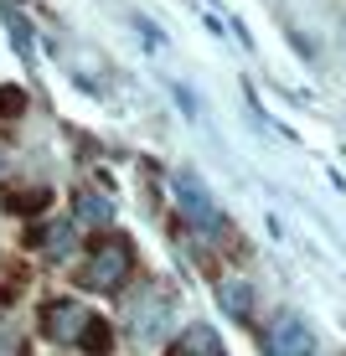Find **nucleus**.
Wrapping results in <instances>:
<instances>
[{"mask_svg":"<svg viewBox=\"0 0 346 356\" xmlns=\"http://www.w3.org/2000/svg\"><path fill=\"white\" fill-rule=\"evenodd\" d=\"M253 284L249 279H217V305H222V315L228 321H238V325H249L253 321Z\"/></svg>","mask_w":346,"mask_h":356,"instance_id":"nucleus-8","label":"nucleus"},{"mask_svg":"<svg viewBox=\"0 0 346 356\" xmlns=\"http://www.w3.org/2000/svg\"><path fill=\"white\" fill-rule=\"evenodd\" d=\"M88 315H93V310H88L83 300H47L42 310H36V325H42V336L57 341V346H78Z\"/></svg>","mask_w":346,"mask_h":356,"instance_id":"nucleus-5","label":"nucleus"},{"mask_svg":"<svg viewBox=\"0 0 346 356\" xmlns=\"http://www.w3.org/2000/svg\"><path fill=\"white\" fill-rule=\"evenodd\" d=\"M258 341H264V356H315V330L294 310H279Z\"/></svg>","mask_w":346,"mask_h":356,"instance_id":"nucleus-4","label":"nucleus"},{"mask_svg":"<svg viewBox=\"0 0 346 356\" xmlns=\"http://www.w3.org/2000/svg\"><path fill=\"white\" fill-rule=\"evenodd\" d=\"M171 356H222V341H217L212 325H187L181 341L171 346Z\"/></svg>","mask_w":346,"mask_h":356,"instance_id":"nucleus-10","label":"nucleus"},{"mask_svg":"<svg viewBox=\"0 0 346 356\" xmlns=\"http://www.w3.org/2000/svg\"><path fill=\"white\" fill-rule=\"evenodd\" d=\"M171 196H176L181 217H187V222L202 232V238H228V217L217 212L212 191L196 181V170H176V176H171Z\"/></svg>","mask_w":346,"mask_h":356,"instance_id":"nucleus-3","label":"nucleus"},{"mask_svg":"<svg viewBox=\"0 0 346 356\" xmlns=\"http://www.w3.org/2000/svg\"><path fill=\"white\" fill-rule=\"evenodd\" d=\"M129 274H134V243L129 238H104L78 264V284L88 294H119Z\"/></svg>","mask_w":346,"mask_h":356,"instance_id":"nucleus-2","label":"nucleus"},{"mask_svg":"<svg viewBox=\"0 0 346 356\" xmlns=\"http://www.w3.org/2000/svg\"><path fill=\"white\" fill-rule=\"evenodd\" d=\"M21 114H26V88L6 83V88H0V119H21Z\"/></svg>","mask_w":346,"mask_h":356,"instance_id":"nucleus-12","label":"nucleus"},{"mask_svg":"<svg viewBox=\"0 0 346 356\" xmlns=\"http://www.w3.org/2000/svg\"><path fill=\"white\" fill-rule=\"evenodd\" d=\"M171 315H176V289L160 284V279H145V284L125 300V330L140 341V346H155V341H166Z\"/></svg>","mask_w":346,"mask_h":356,"instance_id":"nucleus-1","label":"nucleus"},{"mask_svg":"<svg viewBox=\"0 0 346 356\" xmlns=\"http://www.w3.org/2000/svg\"><path fill=\"white\" fill-rule=\"evenodd\" d=\"M78 346L88 351V356H109V351H114V325H109V321H98V315H88V325H83Z\"/></svg>","mask_w":346,"mask_h":356,"instance_id":"nucleus-11","label":"nucleus"},{"mask_svg":"<svg viewBox=\"0 0 346 356\" xmlns=\"http://www.w3.org/2000/svg\"><path fill=\"white\" fill-rule=\"evenodd\" d=\"M109 222H114V202H109L98 186H78V191H72V227L104 232Z\"/></svg>","mask_w":346,"mask_h":356,"instance_id":"nucleus-7","label":"nucleus"},{"mask_svg":"<svg viewBox=\"0 0 346 356\" xmlns=\"http://www.w3.org/2000/svg\"><path fill=\"white\" fill-rule=\"evenodd\" d=\"M0 16H6V26H10V36H16V47H21V57H31V31L21 26V16L16 10H0Z\"/></svg>","mask_w":346,"mask_h":356,"instance_id":"nucleus-13","label":"nucleus"},{"mask_svg":"<svg viewBox=\"0 0 346 356\" xmlns=\"http://www.w3.org/2000/svg\"><path fill=\"white\" fill-rule=\"evenodd\" d=\"M31 243L42 248V259H47V264H68V259H78V227H72V217L36 222V227H31Z\"/></svg>","mask_w":346,"mask_h":356,"instance_id":"nucleus-6","label":"nucleus"},{"mask_svg":"<svg viewBox=\"0 0 346 356\" xmlns=\"http://www.w3.org/2000/svg\"><path fill=\"white\" fill-rule=\"evenodd\" d=\"M47 202H52V186H42V181H36V186H6L0 191V207L16 212V217H42Z\"/></svg>","mask_w":346,"mask_h":356,"instance_id":"nucleus-9","label":"nucleus"}]
</instances>
